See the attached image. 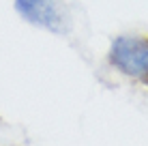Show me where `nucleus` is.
Returning <instances> with one entry per match:
<instances>
[{"label": "nucleus", "mask_w": 148, "mask_h": 146, "mask_svg": "<svg viewBox=\"0 0 148 146\" xmlns=\"http://www.w3.org/2000/svg\"><path fill=\"white\" fill-rule=\"evenodd\" d=\"M15 11L28 24L54 34H64L71 28V17L62 0H15Z\"/></svg>", "instance_id": "f03ea898"}, {"label": "nucleus", "mask_w": 148, "mask_h": 146, "mask_svg": "<svg viewBox=\"0 0 148 146\" xmlns=\"http://www.w3.org/2000/svg\"><path fill=\"white\" fill-rule=\"evenodd\" d=\"M108 62L135 82L148 86V37L142 34H120L108 49Z\"/></svg>", "instance_id": "f257e3e1"}]
</instances>
